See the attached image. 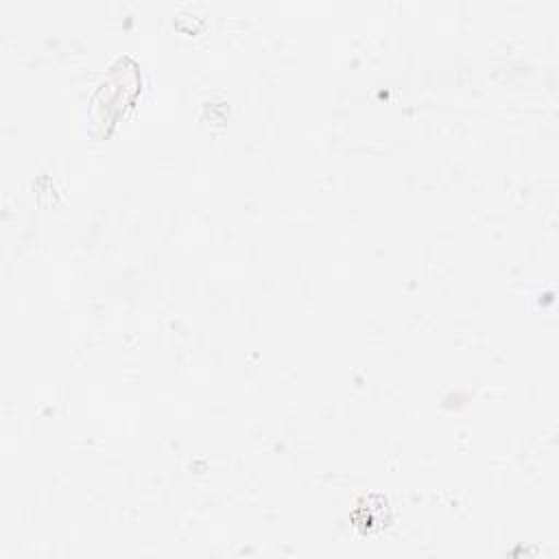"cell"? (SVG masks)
Returning <instances> with one entry per match:
<instances>
[{
    "instance_id": "obj_1",
    "label": "cell",
    "mask_w": 559,
    "mask_h": 559,
    "mask_svg": "<svg viewBox=\"0 0 559 559\" xmlns=\"http://www.w3.org/2000/svg\"><path fill=\"white\" fill-rule=\"evenodd\" d=\"M133 70H127L120 61L118 68H111L109 76L100 83L98 92L92 98V124H100L103 129L107 124H114V120L118 118V114L122 111V107L135 96L138 92V81L122 87V81H127V76Z\"/></svg>"
}]
</instances>
